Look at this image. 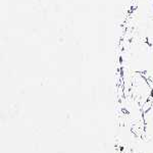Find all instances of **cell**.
<instances>
[{
	"mask_svg": "<svg viewBox=\"0 0 153 153\" xmlns=\"http://www.w3.org/2000/svg\"><path fill=\"white\" fill-rule=\"evenodd\" d=\"M143 118L145 123V134L147 138L153 140V98H152V104L151 107L143 113Z\"/></svg>",
	"mask_w": 153,
	"mask_h": 153,
	"instance_id": "1",
	"label": "cell"
}]
</instances>
